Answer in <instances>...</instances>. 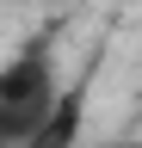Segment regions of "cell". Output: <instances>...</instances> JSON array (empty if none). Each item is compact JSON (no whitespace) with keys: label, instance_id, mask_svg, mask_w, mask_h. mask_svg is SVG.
<instances>
[{"label":"cell","instance_id":"cell-2","mask_svg":"<svg viewBox=\"0 0 142 148\" xmlns=\"http://www.w3.org/2000/svg\"><path fill=\"white\" fill-rule=\"evenodd\" d=\"M74 142H80V92H62L56 111H49L19 148H74Z\"/></svg>","mask_w":142,"mask_h":148},{"label":"cell","instance_id":"cell-1","mask_svg":"<svg viewBox=\"0 0 142 148\" xmlns=\"http://www.w3.org/2000/svg\"><path fill=\"white\" fill-rule=\"evenodd\" d=\"M62 92H68V86L56 80V62H49L43 49L6 62V68H0V148H19L31 130L56 111Z\"/></svg>","mask_w":142,"mask_h":148}]
</instances>
